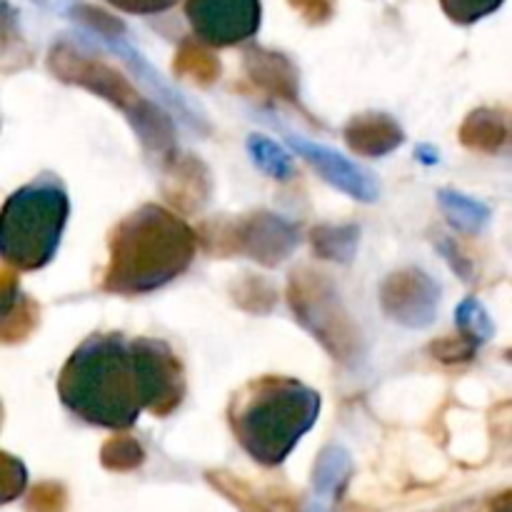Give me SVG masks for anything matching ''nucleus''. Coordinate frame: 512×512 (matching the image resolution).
<instances>
[{
	"label": "nucleus",
	"instance_id": "4",
	"mask_svg": "<svg viewBox=\"0 0 512 512\" xmlns=\"http://www.w3.org/2000/svg\"><path fill=\"white\" fill-rule=\"evenodd\" d=\"M70 203L55 175L15 190L0 208V258L15 270H40L53 260L68 223Z\"/></svg>",
	"mask_w": 512,
	"mask_h": 512
},
{
	"label": "nucleus",
	"instance_id": "28",
	"mask_svg": "<svg viewBox=\"0 0 512 512\" xmlns=\"http://www.w3.org/2000/svg\"><path fill=\"white\" fill-rule=\"evenodd\" d=\"M0 425H3V408H0Z\"/></svg>",
	"mask_w": 512,
	"mask_h": 512
},
{
	"label": "nucleus",
	"instance_id": "13",
	"mask_svg": "<svg viewBox=\"0 0 512 512\" xmlns=\"http://www.w3.org/2000/svg\"><path fill=\"white\" fill-rule=\"evenodd\" d=\"M245 70H248L250 80H255L260 88L268 90L275 98H298V78H295L290 60H285L283 55L255 48L245 55Z\"/></svg>",
	"mask_w": 512,
	"mask_h": 512
},
{
	"label": "nucleus",
	"instance_id": "11",
	"mask_svg": "<svg viewBox=\"0 0 512 512\" xmlns=\"http://www.w3.org/2000/svg\"><path fill=\"white\" fill-rule=\"evenodd\" d=\"M290 143H293L295 150H298L305 160H310V163L323 173V178L328 180V183H333L335 188L345 190V193L353 195V198L358 200H373L375 195H378L375 180L370 178L365 170H360L358 165L350 163L348 158L335 153V150L323 148V145L318 143H308V140L303 138H290Z\"/></svg>",
	"mask_w": 512,
	"mask_h": 512
},
{
	"label": "nucleus",
	"instance_id": "3",
	"mask_svg": "<svg viewBox=\"0 0 512 512\" xmlns=\"http://www.w3.org/2000/svg\"><path fill=\"white\" fill-rule=\"evenodd\" d=\"M320 395L290 378L268 375L235 395L230 428L245 453L260 465H280L315 425Z\"/></svg>",
	"mask_w": 512,
	"mask_h": 512
},
{
	"label": "nucleus",
	"instance_id": "17",
	"mask_svg": "<svg viewBox=\"0 0 512 512\" xmlns=\"http://www.w3.org/2000/svg\"><path fill=\"white\" fill-rule=\"evenodd\" d=\"M248 150L250 158L258 163V168L273 175V178L288 180L293 175V160H290V155L278 143L265 138V135H253L248 140Z\"/></svg>",
	"mask_w": 512,
	"mask_h": 512
},
{
	"label": "nucleus",
	"instance_id": "15",
	"mask_svg": "<svg viewBox=\"0 0 512 512\" xmlns=\"http://www.w3.org/2000/svg\"><path fill=\"white\" fill-rule=\"evenodd\" d=\"M173 68L178 75L195 80V83H200V85L215 83L220 75L218 58H215L208 48H203L200 43L180 45L178 55H175Z\"/></svg>",
	"mask_w": 512,
	"mask_h": 512
},
{
	"label": "nucleus",
	"instance_id": "26",
	"mask_svg": "<svg viewBox=\"0 0 512 512\" xmlns=\"http://www.w3.org/2000/svg\"><path fill=\"white\" fill-rule=\"evenodd\" d=\"M18 295H20V288L13 270H0V315H3L15 300H18Z\"/></svg>",
	"mask_w": 512,
	"mask_h": 512
},
{
	"label": "nucleus",
	"instance_id": "18",
	"mask_svg": "<svg viewBox=\"0 0 512 512\" xmlns=\"http://www.w3.org/2000/svg\"><path fill=\"white\" fill-rule=\"evenodd\" d=\"M355 240H358V230L355 228H318L313 233V245L318 250L320 258H335L348 260L355 250Z\"/></svg>",
	"mask_w": 512,
	"mask_h": 512
},
{
	"label": "nucleus",
	"instance_id": "2",
	"mask_svg": "<svg viewBox=\"0 0 512 512\" xmlns=\"http://www.w3.org/2000/svg\"><path fill=\"white\" fill-rule=\"evenodd\" d=\"M195 258V233L160 205H143L110 233L103 288L118 295L158 290L178 278Z\"/></svg>",
	"mask_w": 512,
	"mask_h": 512
},
{
	"label": "nucleus",
	"instance_id": "9",
	"mask_svg": "<svg viewBox=\"0 0 512 512\" xmlns=\"http://www.w3.org/2000/svg\"><path fill=\"white\" fill-rule=\"evenodd\" d=\"M145 375V410L158 418L173 413L185 398V370L163 340H135Z\"/></svg>",
	"mask_w": 512,
	"mask_h": 512
},
{
	"label": "nucleus",
	"instance_id": "6",
	"mask_svg": "<svg viewBox=\"0 0 512 512\" xmlns=\"http://www.w3.org/2000/svg\"><path fill=\"white\" fill-rule=\"evenodd\" d=\"M290 308L295 318L335 355L345 360L355 353V333L333 288L318 273H298L290 283Z\"/></svg>",
	"mask_w": 512,
	"mask_h": 512
},
{
	"label": "nucleus",
	"instance_id": "5",
	"mask_svg": "<svg viewBox=\"0 0 512 512\" xmlns=\"http://www.w3.org/2000/svg\"><path fill=\"white\" fill-rule=\"evenodd\" d=\"M50 70H53L60 80H65V83L93 90L100 98L110 100L115 108L128 113L130 123L135 125L140 138L148 140V145L153 150H163L165 145L170 143L168 120H165L153 105L145 103V100L135 93L133 85H130L123 75L115 73L110 65L93 58H85V55L75 53L73 48L60 45V48H55L53 53H50Z\"/></svg>",
	"mask_w": 512,
	"mask_h": 512
},
{
	"label": "nucleus",
	"instance_id": "8",
	"mask_svg": "<svg viewBox=\"0 0 512 512\" xmlns=\"http://www.w3.org/2000/svg\"><path fill=\"white\" fill-rule=\"evenodd\" d=\"M213 240L215 250L245 253L263 265H278L298 245V233L288 220L275 218L270 213H258L235 220L233 225H225L220 233H215Z\"/></svg>",
	"mask_w": 512,
	"mask_h": 512
},
{
	"label": "nucleus",
	"instance_id": "19",
	"mask_svg": "<svg viewBox=\"0 0 512 512\" xmlns=\"http://www.w3.org/2000/svg\"><path fill=\"white\" fill-rule=\"evenodd\" d=\"M440 203H443L450 220H453L455 225H460V228H478V225L488 218V210H485L483 205L475 203V200L470 198H463V195L458 193H443L440 195Z\"/></svg>",
	"mask_w": 512,
	"mask_h": 512
},
{
	"label": "nucleus",
	"instance_id": "21",
	"mask_svg": "<svg viewBox=\"0 0 512 512\" xmlns=\"http://www.w3.org/2000/svg\"><path fill=\"white\" fill-rule=\"evenodd\" d=\"M505 0H440L443 10L450 20L460 25H470L485 15L495 13Z\"/></svg>",
	"mask_w": 512,
	"mask_h": 512
},
{
	"label": "nucleus",
	"instance_id": "10",
	"mask_svg": "<svg viewBox=\"0 0 512 512\" xmlns=\"http://www.w3.org/2000/svg\"><path fill=\"white\" fill-rule=\"evenodd\" d=\"M438 298V285L420 270H405L383 285L385 313L410 328H423L435 318Z\"/></svg>",
	"mask_w": 512,
	"mask_h": 512
},
{
	"label": "nucleus",
	"instance_id": "1",
	"mask_svg": "<svg viewBox=\"0 0 512 512\" xmlns=\"http://www.w3.org/2000/svg\"><path fill=\"white\" fill-rule=\"evenodd\" d=\"M65 408L98 428L125 430L145 410V375L135 340L90 335L75 348L58 380Z\"/></svg>",
	"mask_w": 512,
	"mask_h": 512
},
{
	"label": "nucleus",
	"instance_id": "20",
	"mask_svg": "<svg viewBox=\"0 0 512 512\" xmlns=\"http://www.w3.org/2000/svg\"><path fill=\"white\" fill-rule=\"evenodd\" d=\"M458 325H460V335L468 338L473 345L483 343V340L490 338V333H493V325H490L488 313L480 308L478 300H465V303L460 305Z\"/></svg>",
	"mask_w": 512,
	"mask_h": 512
},
{
	"label": "nucleus",
	"instance_id": "14",
	"mask_svg": "<svg viewBox=\"0 0 512 512\" xmlns=\"http://www.w3.org/2000/svg\"><path fill=\"white\" fill-rule=\"evenodd\" d=\"M465 148L480 153H498L508 143V118L498 110H475L460 128Z\"/></svg>",
	"mask_w": 512,
	"mask_h": 512
},
{
	"label": "nucleus",
	"instance_id": "23",
	"mask_svg": "<svg viewBox=\"0 0 512 512\" xmlns=\"http://www.w3.org/2000/svg\"><path fill=\"white\" fill-rule=\"evenodd\" d=\"M140 460H143V450H140V445L130 435H118L103 450V463L115 470L135 468Z\"/></svg>",
	"mask_w": 512,
	"mask_h": 512
},
{
	"label": "nucleus",
	"instance_id": "22",
	"mask_svg": "<svg viewBox=\"0 0 512 512\" xmlns=\"http://www.w3.org/2000/svg\"><path fill=\"white\" fill-rule=\"evenodd\" d=\"M25 483H28L25 465L13 455L0 453V505L18 498L25 490Z\"/></svg>",
	"mask_w": 512,
	"mask_h": 512
},
{
	"label": "nucleus",
	"instance_id": "24",
	"mask_svg": "<svg viewBox=\"0 0 512 512\" xmlns=\"http://www.w3.org/2000/svg\"><path fill=\"white\" fill-rule=\"evenodd\" d=\"M105 3L123 10V13L155 15V13H163V10H170L178 0H105Z\"/></svg>",
	"mask_w": 512,
	"mask_h": 512
},
{
	"label": "nucleus",
	"instance_id": "12",
	"mask_svg": "<svg viewBox=\"0 0 512 512\" xmlns=\"http://www.w3.org/2000/svg\"><path fill=\"white\" fill-rule=\"evenodd\" d=\"M403 130L393 118L383 113H365L350 120L345 128V140L350 148L368 158H380L403 143Z\"/></svg>",
	"mask_w": 512,
	"mask_h": 512
},
{
	"label": "nucleus",
	"instance_id": "25",
	"mask_svg": "<svg viewBox=\"0 0 512 512\" xmlns=\"http://www.w3.org/2000/svg\"><path fill=\"white\" fill-rule=\"evenodd\" d=\"M288 3L313 25L325 23L335 8V0H288Z\"/></svg>",
	"mask_w": 512,
	"mask_h": 512
},
{
	"label": "nucleus",
	"instance_id": "7",
	"mask_svg": "<svg viewBox=\"0 0 512 512\" xmlns=\"http://www.w3.org/2000/svg\"><path fill=\"white\" fill-rule=\"evenodd\" d=\"M185 15L200 43L228 48L258 33L260 0H185Z\"/></svg>",
	"mask_w": 512,
	"mask_h": 512
},
{
	"label": "nucleus",
	"instance_id": "27",
	"mask_svg": "<svg viewBox=\"0 0 512 512\" xmlns=\"http://www.w3.org/2000/svg\"><path fill=\"white\" fill-rule=\"evenodd\" d=\"M10 30V13L3 3H0V38H5V33Z\"/></svg>",
	"mask_w": 512,
	"mask_h": 512
},
{
	"label": "nucleus",
	"instance_id": "16",
	"mask_svg": "<svg viewBox=\"0 0 512 512\" xmlns=\"http://www.w3.org/2000/svg\"><path fill=\"white\" fill-rule=\"evenodd\" d=\"M40 308L35 300L20 293L18 300L0 315V343H20L38 328Z\"/></svg>",
	"mask_w": 512,
	"mask_h": 512
}]
</instances>
